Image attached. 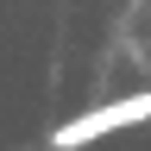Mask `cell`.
Segmentation results:
<instances>
[{
	"mask_svg": "<svg viewBox=\"0 0 151 151\" xmlns=\"http://www.w3.org/2000/svg\"><path fill=\"white\" fill-rule=\"evenodd\" d=\"M151 120V88L139 94H120V101H101V107H82L76 120H63L50 132V151H82V145H101L113 139V132H126V126H145Z\"/></svg>",
	"mask_w": 151,
	"mask_h": 151,
	"instance_id": "obj_1",
	"label": "cell"
}]
</instances>
